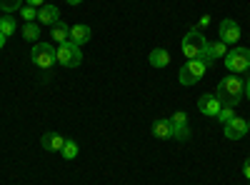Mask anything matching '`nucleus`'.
<instances>
[{"label": "nucleus", "instance_id": "obj_1", "mask_svg": "<svg viewBox=\"0 0 250 185\" xmlns=\"http://www.w3.org/2000/svg\"><path fill=\"white\" fill-rule=\"evenodd\" d=\"M215 95L220 98L223 105H230V108L238 105V103L243 100V95H245V83H243V78L235 75V73L225 75L220 83H218V88H215Z\"/></svg>", "mask_w": 250, "mask_h": 185}, {"label": "nucleus", "instance_id": "obj_17", "mask_svg": "<svg viewBox=\"0 0 250 185\" xmlns=\"http://www.w3.org/2000/svg\"><path fill=\"white\" fill-rule=\"evenodd\" d=\"M20 35H23L25 40H30V43H38V38H40V23H25Z\"/></svg>", "mask_w": 250, "mask_h": 185}, {"label": "nucleus", "instance_id": "obj_30", "mask_svg": "<svg viewBox=\"0 0 250 185\" xmlns=\"http://www.w3.org/2000/svg\"><path fill=\"white\" fill-rule=\"evenodd\" d=\"M248 133H250V123H248Z\"/></svg>", "mask_w": 250, "mask_h": 185}, {"label": "nucleus", "instance_id": "obj_5", "mask_svg": "<svg viewBox=\"0 0 250 185\" xmlns=\"http://www.w3.org/2000/svg\"><path fill=\"white\" fill-rule=\"evenodd\" d=\"M225 68L230 73H235V75L250 70V48H233V50H228Z\"/></svg>", "mask_w": 250, "mask_h": 185}, {"label": "nucleus", "instance_id": "obj_28", "mask_svg": "<svg viewBox=\"0 0 250 185\" xmlns=\"http://www.w3.org/2000/svg\"><path fill=\"white\" fill-rule=\"evenodd\" d=\"M65 3H70V5H80L83 0H65Z\"/></svg>", "mask_w": 250, "mask_h": 185}, {"label": "nucleus", "instance_id": "obj_11", "mask_svg": "<svg viewBox=\"0 0 250 185\" xmlns=\"http://www.w3.org/2000/svg\"><path fill=\"white\" fill-rule=\"evenodd\" d=\"M90 38H93V30H90L88 25L80 23V25H73V28H70V38H68V40H70V43H75V45H85Z\"/></svg>", "mask_w": 250, "mask_h": 185}, {"label": "nucleus", "instance_id": "obj_18", "mask_svg": "<svg viewBox=\"0 0 250 185\" xmlns=\"http://www.w3.org/2000/svg\"><path fill=\"white\" fill-rule=\"evenodd\" d=\"M78 150H80V148H78L75 140H65V145L60 148V155L65 158V160H75V158H78Z\"/></svg>", "mask_w": 250, "mask_h": 185}, {"label": "nucleus", "instance_id": "obj_9", "mask_svg": "<svg viewBox=\"0 0 250 185\" xmlns=\"http://www.w3.org/2000/svg\"><path fill=\"white\" fill-rule=\"evenodd\" d=\"M38 23L40 25H55V23H60V10H58V5H50V3H45V5H40L38 8Z\"/></svg>", "mask_w": 250, "mask_h": 185}, {"label": "nucleus", "instance_id": "obj_23", "mask_svg": "<svg viewBox=\"0 0 250 185\" xmlns=\"http://www.w3.org/2000/svg\"><path fill=\"white\" fill-rule=\"evenodd\" d=\"M170 123H173V125H183V123H188V115H185L183 110H178V113H173Z\"/></svg>", "mask_w": 250, "mask_h": 185}, {"label": "nucleus", "instance_id": "obj_16", "mask_svg": "<svg viewBox=\"0 0 250 185\" xmlns=\"http://www.w3.org/2000/svg\"><path fill=\"white\" fill-rule=\"evenodd\" d=\"M18 30V23H15V18L5 15V18H0V35L3 38H10L13 33Z\"/></svg>", "mask_w": 250, "mask_h": 185}, {"label": "nucleus", "instance_id": "obj_29", "mask_svg": "<svg viewBox=\"0 0 250 185\" xmlns=\"http://www.w3.org/2000/svg\"><path fill=\"white\" fill-rule=\"evenodd\" d=\"M3 45H5V38H3V35H0V50H3Z\"/></svg>", "mask_w": 250, "mask_h": 185}, {"label": "nucleus", "instance_id": "obj_6", "mask_svg": "<svg viewBox=\"0 0 250 185\" xmlns=\"http://www.w3.org/2000/svg\"><path fill=\"white\" fill-rule=\"evenodd\" d=\"M58 53V63L62 68H78L83 63V53H80V45L70 43V40H65V43H60V48L55 50Z\"/></svg>", "mask_w": 250, "mask_h": 185}, {"label": "nucleus", "instance_id": "obj_19", "mask_svg": "<svg viewBox=\"0 0 250 185\" xmlns=\"http://www.w3.org/2000/svg\"><path fill=\"white\" fill-rule=\"evenodd\" d=\"M23 8V0H0V10H5V13H15Z\"/></svg>", "mask_w": 250, "mask_h": 185}, {"label": "nucleus", "instance_id": "obj_14", "mask_svg": "<svg viewBox=\"0 0 250 185\" xmlns=\"http://www.w3.org/2000/svg\"><path fill=\"white\" fill-rule=\"evenodd\" d=\"M148 60H150L153 68H165V65L170 63V53L165 50V48H155V50H150Z\"/></svg>", "mask_w": 250, "mask_h": 185}, {"label": "nucleus", "instance_id": "obj_26", "mask_svg": "<svg viewBox=\"0 0 250 185\" xmlns=\"http://www.w3.org/2000/svg\"><path fill=\"white\" fill-rule=\"evenodd\" d=\"M243 173H245V178L250 180V158H248V160L243 163Z\"/></svg>", "mask_w": 250, "mask_h": 185}, {"label": "nucleus", "instance_id": "obj_10", "mask_svg": "<svg viewBox=\"0 0 250 185\" xmlns=\"http://www.w3.org/2000/svg\"><path fill=\"white\" fill-rule=\"evenodd\" d=\"M245 133H248V123H245L243 118L235 115L230 123H225V138H228V140H240Z\"/></svg>", "mask_w": 250, "mask_h": 185}, {"label": "nucleus", "instance_id": "obj_20", "mask_svg": "<svg viewBox=\"0 0 250 185\" xmlns=\"http://www.w3.org/2000/svg\"><path fill=\"white\" fill-rule=\"evenodd\" d=\"M173 138L175 140H188V138H190V128H188V123H183V125H173Z\"/></svg>", "mask_w": 250, "mask_h": 185}, {"label": "nucleus", "instance_id": "obj_21", "mask_svg": "<svg viewBox=\"0 0 250 185\" xmlns=\"http://www.w3.org/2000/svg\"><path fill=\"white\" fill-rule=\"evenodd\" d=\"M20 15H23V20H25V23H35V20H38V8L23 5V8H20Z\"/></svg>", "mask_w": 250, "mask_h": 185}, {"label": "nucleus", "instance_id": "obj_27", "mask_svg": "<svg viewBox=\"0 0 250 185\" xmlns=\"http://www.w3.org/2000/svg\"><path fill=\"white\" fill-rule=\"evenodd\" d=\"M245 95H248V100H250V75H248V80H245Z\"/></svg>", "mask_w": 250, "mask_h": 185}, {"label": "nucleus", "instance_id": "obj_25", "mask_svg": "<svg viewBox=\"0 0 250 185\" xmlns=\"http://www.w3.org/2000/svg\"><path fill=\"white\" fill-rule=\"evenodd\" d=\"M25 5H30V8H40V5H45V0H25Z\"/></svg>", "mask_w": 250, "mask_h": 185}, {"label": "nucleus", "instance_id": "obj_7", "mask_svg": "<svg viewBox=\"0 0 250 185\" xmlns=\"http://www.w3.org/2000/svg\"><path fill=\"white\" fill-rule=\"evenodd\" d=\"M198 110H200L203 115L218 118V113L223 110V103H220V98H218L215 93H205V95L198 98Z\"/></svg>", "mask_w": 250, "mask_h": 185}, {"label": "nucleus", "instance_id": "obj_12", "mask_svg": "<svg viewBox=\"0 0 250 185\" xmlns=\"http://www.w3.org/2000/svg\"><path fill=\"white\" fill-rule=\"evenodd\" d=\"M153 135L160 138V140L173 138V123H170V120H165V118L155 120V123H153Z\"/></svg>", "mask_w": 250, "mask_h": 185}, {"label": "nucleus", "instance_id": "obj_15", "mask_svg": "<svg viewBox=\"0 0 250 185\" xmlns=\"http://www.w3.org/2000/svg\"><path fill=\"white\" fill-rule=\"evenodd\" d=\"M50 35H53V40H58V43H65V40L70 38V25H65V23H55L53 30H50Z\"/></svg>", "mask_w": 250, "mask_h": 185}, {"label": "nucleus", "instance_id": "obj_13", "mask_svg": "<svg viewBox=\"0 0 250 185\" xmlns=\"http://www.w3.org/2000/svg\"><path fill=\"white\" fill-rule=\"evenodd\" d=\"M40 145H43L45 150H60L62 145H65V138L58 135V133H45L43 138H40Z\"/></svg>", "mask_w": 250, "mask_h": 185}, {"label": "nucleus", "instance_id": "obj_4", "mask_svg": "<svg viewBox=\"0 0 250 185\" xmlns=\"http://www.w3.org/2000/svg\"><path fill=\"white\" fill-rule=\"evenodd\" d=\"M30 60L40 68V70H50L58 63V53L50 43H35L30 50Z\"/></svg>", "mask_w": 250, "mask_h": 185}, {"label": "nucleus", "instance_id": "obj_3", "mask_svg": "<svg viewBox=\"0 0 250 185\" xmlns=\"http://www.w3.org/2000/svg\"><path fill=\"white\" fill-rule=\"evenodd\" d=\"M210 68L205 63V60H200V58H195V60H188V63L178 70V80H180V85H195L198 80H203V75H205V70Z\"/></svg>", "mask_w": 250, "mask_h": 185}, {"label": "nucleus", "instance_id": "obj_2", "mask_svg": "<svg viewBox=\"0 0 250 185\" xmlns=\"http://www.w3.org/2000/svg\"><path fill=\"white\" fill-rule=\"evenodd\" d=\"M205 45H208V38H205L198 28H190V30H188V33H185V38H183V43H180L183 55H185L188 60L200 58V55H203V50H205Z\"/></svg>", "mask_w": 250, "mask_h": 185}, {"label": "nucleus", "instance_id": "obj_24", "mask_svg": "<svg viewBox=\"0 0 250 185\" xmlns=\"http://www.w3.org/2000/svg\"><path fill=\"white\" fill-rule=\"evenodd\" d=\"M208 25H210V15H203V18H200V23H198L195 28L200 30V28H208Z\"/></svg>", "mask_w": 250, "mask_h": 185}, {"label": "nucleus", "instance_id": "obj_8", "mask_svg": "<svg viewBox=\"0 0 250 185\" xmlns=\"http://www.w3.org/2000/svg\"><path fill=\"white\" fill-rule=\"evenodd\" d=\"M218 30H220V40H223L225 45L238 43V40H240V25L235 23V20H230V18H225Z\"/></svg>", "mask_w": 250, "mask_h": 185}, {"label": "nucleus", "instance_id": "obj_22", "mask_svg": "<svg viewBox=\"0 0 250 185\" xmlns=\"http://www.w3.org/2000/svg\"><path fill=\"white\" fill-rule=\"evenodd\" d=\"M233 118H235V110H233L230 105H223V110L218 113V120H220V123H223V125H225V123H230Z\"/></svg>", "mask_w": 250, "mask_h": 185}]
</instances>
